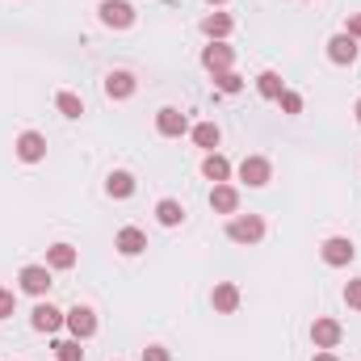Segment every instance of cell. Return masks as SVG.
<instances>
[{
	"label": "cell",
	"mask_w": 361,
	"mask_h": 361,
	"mask_svg": "<svg viewBox=\"0 0 361 361\" xmlns=\"http://www.w3.org/2000/svg\"><path fill=\"white\" fill-rule=\"evenodd\" d=\"M227 235H231L235 244H261V240H265V219H261V214H235V219L227 223Z\"/></svg>",
	"instance_id": "obj_1"
},
{
	"label": "cell",
	"mask_w": 361,
	"mask_h": 361,
	"mask_svg": "<svg viewBox=\"0 0 361 361\" xmlns=\"http://www.w3.org/2000/svg\"><path fill=\"white\" fill-rule=\"evenodd\" d=\"M324 265H332V269H345L353 257H357V248H353V240H345V235H332V240H324Z\"/></svg>",
	"instance_id": "obj_2"
},
{
	"label": "cell",
	"mask_w": 361,
	"mask_h": 361,
	"mask_svg": "<svg viewBox=\"0 0 361 361\" xmlns=\"http://www.w3.org/2000/svg\"><path fill=\"white\" fill-rule=\"evenodd\" d=\"M17 286H21L25 294L42 298V294L51 290V265H25V269L17 273Z\"/></svg>",
	"instance_id": "obj_3"
},
{
	"label": "cell",
	"mask_w": 361,
	"mask_h": 361,
	"mask_svg": "<svg viewBox=\"0 0 361 361\" xmlns=\"http://www.w3.org/2000/svg\"><path fill=\"white\" fill-rule=\"evenodd\" d=\"M97 13H101V21H105L109 30H130V25H135V8H130L126 0H105Z\"/></svg>",
	"instance_id": "obj_4"
},
{
	"label": "cell",
	"mask_w": 361,
	"mask_h": 361,
	"mask_svg": "<svg viewBox=\"0 0 361 361\" xmlns=\"http://www.w3.org/2000/svg\"><path fill=\"white\" fill-rule=\"evenodd\" d=\"M13 152H17V160H25V164H38V160H47V139H42L38 130H25V135H17Z\"/></svg>",
	"instance_id": "obj_5"
},
{
	"label": "cell",
	"mask_w": 361,
	"mask_h": 361,
	"mask_svg": "<svg viewBox=\"0 0 361 361\" xmlns=\"http://www.w3.org/2000/svg\"><path fill=\"white\" fill-rule=\"evenodd\" d=\"M269 177H273V164L265 156H244V164H240V180L244 185L261 189V185H269Z\"/></svg>",
	"instance_id": "obj_6"
},
{
	"label": "cell",
	"mask_w": 361,
	"mask_h": 361,
	"mask_svg": "<svg viewBox=\"0 0 361 361\" xmlns=\"http://www.w3.org/2000/svg\"><path fill=\"white\" fill-rule=\"evenodd\" d=\"M357 38H349V34H336V38H328V59L336 63V68H349V63H357Z\"/></svg>",
	"instance_id": "obj_7"
},
{
	"label": "cell",
	"mask_w": 361,
	"mask_h": 361,
	"mask_svg": "<svg viewBox=\"0 0 361 361\" xmlns=\"http://www.w3.org/2000/svg\"><path fill=\"white\" fill-rule=\"evenodd\" d=\"M156 130H160L164 139H180V135L189 130V118L180 114L177 105H164V109L156 114Z\"/></svg>",
	"instance_id": "obj_8"
},
{
	"label": "cell",
	"mask_w": 361,
	"mask_h": 361,
	"mask_svg": "<svg viewBox=\"0 0 361 361\" xmlns=\"http://www.w3.org/2000/svg\"><path fill=\"white\" fill-rule=\"evenodd\" d=\"M231 63H235V51H231L227 42H210V47L202 51V68H206V72H231Z\"/></svg>",
	"instance_id": "obj_9"
},
{
	"label": "cell",
	"mask_w": 361,
	"mask_h": 361,
	"mask_svg": "<svg viewBox=\"0 0 361 361\" xmlns=\"http://www.w3.org/2000/svg\"><path fill=\"white\" fill-rule=\"evenodd\" d=\"M63 319H68V311H59V307H51V302H38V307H34V315H30L34 332H59V328H63Z\"/></svg>",
	"instance_id": "obj_10"
},
{
	"label": "cell",
	"mask_w": 361,
	"mask_h": 361,
	"mask_svg": "<svg viewBox=\"0 0 361 361\" xmlns=\"http://www.w3.org/2000/svg\"><path fill=\"white\" fill-rule=\"evenodd\" d=\"M63 324H68V332H72L76 341H89L92 332H97V315H92V307H72Z\"/></svg>",
	"instance_id": "obj_11"
},
{
	"label": "cell",
	"mask_w": 361,
	"mask_h": 361,
	"mask_svg": "<svg viewBox=\"0 0 361 361\" xmlns=\"http://www.w3.org/2000/svg\"><path fill=\"white\" fill-rule=\"evenodd\" d=\"M341 336H345V332H341L336 319H315V324H311V341H315V349H336Z\"/></svg>",
	"instance_id": "obj_12"
},
{
	"label": "cell",
	"mask_w": 361,
	"mask_h": 361,
	"mask_svg": "<svg viewBox=\"0 0 361 361\" xmlns=\"http://www.w3.org/2000/svg\"><path fill=\"white\" fill-rule=\"evenodd\" d=\"M114 248H118L122 257H139V252L147 248V235H143L139 227H122V231H118V240H114Z\"/></svg>",
	"instance_id": "obj_13"
},
{
	"label": "cell",
	"mask_w": 361,
	"mask_h": 361,
	"mask_svg": "<svg viewBox=\"0 0 361 361\" xmlns=\"http://www.w3.org/2000/svg\"><path fill=\"white\" fill-rule=\"evenodd\" d=\"M231 30H235V21H231L227 13H206V21H202V34H206L210 42H223Z\"/></svg>",
	"instance_id": "obj_14"
},
{
	"label": "cell",
	"mask_w": 361,
	"mask_h": 361,
	"mask_svg": "<svg viewBox=\"0 0 361 361\" xmlns=\"http://www.w3.org/2000/svg\"><path fill=\"white\" fill-rule=\"evenodd\" d=\"M210 302H214V311H219V315H231V311L240 307V290H235L231 281H219V286H214V294H210Z\"/></svg>",
	"instance_id": "obj_15"
},
{
	"label": "cell",
	"mask_w": 361,
	"mask_h": 361,
	"mask_svg": "<svg viewBox=\"0 0 361 361\" xmlns=\"http://www.w3.org/2000/svg\"><path fill=\"white\" fill-rule=\"evenodd\" d=\"M130 92H135V76L130 72H109L105 76V97L109 101H126Z\"/></svg>",
	"instance_id": "obj_16"
},
{
	"label": "cell",
	"mask_w": 361,
	"mask_h": 361,
	"mask_svg": "<svg viewBox=\"0 0 361 361\" xmlns=\"http://www.w3.org/2000/svg\"><path fill=\"white\" fill-rule=\"evenodd\" d=\"M210 206H214L219 214H235V210H240V193H235L231 185H214V189H210Z\"/></svg>",
	"instance_id": "obj_17"
},
{
	"label": "cell",
	"mask_w": 361,
	"mask_h": 361,
	"mask_svg": "<svg viewBox=\"0 0 361 361\" xmlns=\"http://www.w3.org/2000/svg\"><path fill=\"white\" fill-rule=\"evenodd\" d=\"M202 177L214 180V185H223V180L231 177V164H227L219 152H206V160H202Z\"/></svg>",
	"instance_id": "obj_18"
},
{
	"label": "cell",
	"mask_w": 361,
	"mask_h": 361,
	"mask_svg": "<svg viewBox=\"0 0 361 361\" xmlns=\"http://www.w3.org/2000/svg\"><path fill=\"white\" fill-rule=\"evenodd\" d=\"M47 265L51 269H76V248L72 244H51L47 248Z\"/></svg>",
	"instance_id": "obj_19"
},
{
	"label": "cell",
	"mask_w": 361,
	"mask_h": 361,
	"mask_svg": "<svg viewBox=\"0 0 361 361\" xmlns=\"http://www.w3.org/2000/svg\"><path fill=\"white\" fill-rule=\"evenodd\" d=\"M189 135H193V143H197V147H202V152H214V147H219V139H223V135H219V126H214V122H197V126H193V130H189Z\"/></svg>",
	"instance_id": "obj_20"
},
{
	"label": "cell",
	"mask_w": 361,
	"mask_h": 361,
	"mask_svg": "<svg viewBox=\"0 0 361 361\" xmlns=\"http://www.w3.org/2000/svg\"><path fill=\"white\" fill-rule=\"evenodd\" d=\"M156 219H160V227H180V223H185V206L173 202V197H164V202L156 206Z\"/></svg>",
	"instance_id": "obj_21"
},
{
	"label": "cell",
	"mask_w": 361,
	"mask_h": 361,
	"mask_svg": "<svg viewBox=\"0 0 361 361\" xmlns=\"http://www.w3.org/2000/svg\"><path fill=\"white\" fill-rule=\"evenodd\" d=\"M105 193H109V197H118V202H122V197H130V193H135V177H130V173H109Z\"/></svg>",
	"instance_id": "obj_22"
},
{
	"label": "cell",
	"mask_w": 361,
	"mask_h": 361,
	"mask_svg": "<svg viewBox=\"0 0 361 361\" xmlns=\"http://www.w3.org/2000/svg\"><path fill=\"white\" fill-rule=\"evenodd\" d=\"M257 92H261L265 101H277V97L286 92V85H281V76H277V72H261V76H257Z\"/></svg>",
	"instance_id": "obj_23"
},
{
	"label": "cell",
	"mask_w": 361,
	"mask_h": 361,
	"mask_svg": "<svg viewBox=\"0 0 361 361\" xmlns=\"http://www.w3.org/2000/svg\"><path fill=\"white\" fill-rule=\"evenodd\" d=\"M55 105H59V114H63V118H80V114H85V101H80L76 92H59V97H55Z\"/></svg>",
	"instance_id": "obj_24"
},
{
	"label": "cell",
	"mask_w": 361,
	"mask_h": 361,
	"mask_svg": "<svg viewBox=\"0 0 361 361\" xmlns=\"http://www.w3.org/2000/svg\"><path fill=\"white\" fill-rule=\"evenodd\" d=\"M55 361H85L80 341H76V336H72V341H55Z\"/></svg>",
	"instance_id": "obj_25"
},
{
	"label": "cell",
	"mask_w": 361,
	"mask_h": 361,
	"mask_svg": "<svg viewBox=\"0 0 361 361\" xmlns=\"http://www.w3.org/2000/svg\"><path fill=\"white\" fill-rule=\"evenodd\" d=\"M214 89L227 92V97H235V92L244 89V76H235V72H214Z\"/></svg>",
	"instance_id": "obj_26"
},
{
	"label": "cell",
	"mask_w": 361,
	"mask_h": 361,
	"mask_svg": "<svg viewBox=\"0 0 361 361\" xmlns=\"http://www.w3.org/2000/svg\"><path fill=\"white\" fill-rule=\"evenodd\" d=\"M277 105H281V114H302V97H298V92H281V97H277Z\"/></svg>",
	"instance_id": "obj_27"
},
{
	"label": "cell",
	"mask_w": 361,
	"mask_h": 361,
	"mask_svg": "<svg viewBox=\"0 0 361 361\" xmlns=\"http://www.w3.org/2000/svg\"><path fill=\"white\" fill-rule=\"evenodd\" d=\"M345 302H349L353 311H361V277H353V281L345 286Z\"/></svg>",
	"instance_id": "obj_28"
},
{
	"label": "cell",
	"mask_w": 361,
	"mask_h": 361,
	"mask_svg": "<svg viewBox=\"0 0 361 361\" xmlns=\"http://www.w3.org/2000/svg\"><path fill=\"white\" fill-rule=\"evenodd\" d=\"M17 311V294L13 290H0V319H8Z\"/></svg>",
	"instance_id": "obj_29"
},
{
	"label": "cell",
	"mask_w": 361,
	"mask_h": 361,
	"mask_svg": "<svg viewBox=\"0 0 361 361\" xmlns=\"http://www.w3.org/2000/svg\"><path fill=\"white\" fill-rule=\"evenodd\" d=\"M143 361H173V353H169L164 345H147V349H143Z\"/></svg>",
	"instance_id": "obj_30"
},
{
	"label": "cell",
	"mask_w": 361,
	"mask_h": 361,
	"mask_svg": "<svg viewBox=\"0 0 361 361\" xmlns=\"http://www.w3.org/2000/svg\"><path fill=\"white\" fill-rule=\"evenodd\" d=\"M345 34H349V38H361V13L349 17V30H345Z\"/></svg>",
	"instance_id": "obj_31"
},
{
	"label": "cell",
	"mask_w": 361,
	"mask_h": 361,
	"mask_svg": "<svg viewBox=\"0 0 361 361\" xmlns=\"http://www.w3.org/2000/svg\"><path fill=\"white\" fill-rule=\"evenodd\" d=\"M311 361H336V353H332V349H319V353H315Z\"/></svg>",
	"instance_id": "obj_32"
},
{
	"label": "cell",
	"mask_w": 361,
	"mask_h": 361,
	"mask_svg": "<svg viewBox=\"0 0 361 361\" xmlns=\"http://www.w3.org/2000/svg\"><path fill=\"white\" fill-rule=\"evenodd\" d=\"M353 114H357V122H361V101H357V109H353Z\"/></svg>",
	"instance_id": "obj_33"
},
{
	"label": "cell",
	"mask_w": 361,
	"mask_h": 361,
	"mask_svg": "<svg viewBox=\"0 0 361 361\" xmlns=\"http://www.w3.org/2000/svg\"><path fill=\"white\" fill-rule=\"evenodd\" d=\"M206 4H227V0H206Z\"/></svg>",
	"instance_id": "obj_34"
}]
</instances>
